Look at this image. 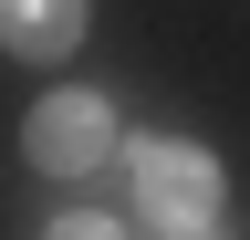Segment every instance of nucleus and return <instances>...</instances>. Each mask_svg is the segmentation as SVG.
<instances>
[{
	"mask_svg": "<svg viewBox=\"0 0 250 240\" xmlns=\"http://www.w3.org/2000/svg\"><path fill=\"white\" fill-rule=\"evenodd\" d=\"M188 240H219V230H188Z\"/></svg>",
	"mask_w": 250,
	"mask_h": 240,
	"instance_id": "5",
	"label": "nucleus"
},
{
	"mask_svg": "<svg viewBox=\"0 0 250 240\" xmlns=\"http://www.w3.org/2000/svg\"><path fill=\"white\" fill-rule=\"evenodd\" d=\"M0 42L31 52V63H52V52L83 42V0H0Z\"/></svg>",
	"mask_w": 250,
	"mask_h": 240,
	"instance_id": "3",
	"label": "nucleus"
},
{
	"mask_svg": "<svg viewBox=\"0 0 250 240\" xmlns=\"http://www.w3.org/2000/svg\"><path fill=\"white\" fill-rule=\"evenodd\" d=\"M31 167H52V177H83L94 157L115 146V115H104V94H42L31 105Z\"/></svg>",
	"mask_w": 250,
	"mask_h": 240,
	"instance_id": "2",
	"label": "nucleus"
},
{
	"mask_svg": "<svg viewBox=\"0 0 250 240\" xmlns=\"http://www.w3.org/2000/svg\"><path fill=\"white\" fill-rule=\"evenodd\" d=\"M136 209L167 240H188V230H208V209H219V167L198 157V146H167V136H146L136 146Z\"/></svg>",
	"mask_w": 250,
	"mask_h": 240,
	"instance_id": "1",
	"label": "nucleus"
},
{
	"mask_svg": "<svg viewBox=\"0 0 250 240\" xmlns=\"http://www.w3.org/2000/svg\"><path fill=\"white\" fill-rule=\"evenodd\" d=\"M52 240H115V230H104V219H62Z\"/></svg>",
	"mask_w": 250,
	"mask_h": 240,
	"instance_id": "4",
	"label": "nucleus"
}]
</instances>
